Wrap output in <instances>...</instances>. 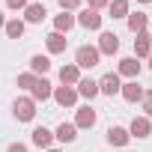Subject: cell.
<instances>
[{
    "label": "cell",
    "mask_w": 152,
    "mask_h": 152,
    "mask_svg": "<svg viewBox=\"0 0 152 152\" xmlns=\"http://www.w3.org/2000/svg\"><path fill=\"white\" fill-rule=\"evenodd\" d=\"M99 60H102V54L96 45H81L75 51V66L78 69H93V66H99Z\"/></svg>",
    "instance_id": "6da1fadb"
},
{
    "label": "cell",
    "mask_w": 152,
    "mask_h": 152,
    "mask_svg": "<svg viewBox=\"0 0 152 152\" xmlns=\"http://www.w3.org/2000/svg\"><path fill=\"white\" fill-rule=\"evenodd\" d=\"M12 113H15L18 122H33V116H36V102H33L30 96H21V99H15Z\"/></svg>",
    "instance_id": "7a4b0ae2"
},
{
    "label": "cell",
    "mask_w": 152,
    "mask_h": 152,
    "mask_svg": "<svg viewBox=\"0 0 152 152\" xmlns=\"http://www.w3.org/2000/svg\"><path fill=\"white\" fill-rule=\"evenodd\" d=\"M96 48H99L102 57H113V54L119 51V36L110 33V30H104V33L99 36V45H96Z\"/></svg>",
    "instance_id": "3957f363"
},
{
    "label": "cell",
    "mask_w": 152,
    "mask_h": 152,
    "mask_svg": "<svg viewBox=\"0 0 152 152\" xmlns=\"http://www.w3.org/2000/svg\"><path fill=\"white\" fill-rule=\"evenodd\" d=\"M119 87H122V81H119V75L116 72H107V75H102V78H99V93L102 96H116L119 93Z\"/></svg>",
    "instance_id": "277c9868"
},
{
    "label": "cell",
    "mask_w": 152,
    "mask_h": 152,
    "mask_svg": "<svg viewBox=\"0 0 152 152\" xmlns=\"http://www.w3.org/2000/svg\"><path fill=\"white\" fill-rule=\"evenodd\" d=\"M54 102L60 107H75V104H78V90H75V87H57L54 90Z\"/></svg>",
    "instance_id": "5b68a950"
},
{
    "label": "cell",
    "mask_w": 152,
    "mask_h": 152,
    "mask_svg": "<svg viewBox=\"0 0 152 152\" xmlns=\"http://www.w3.org/2000/svg\"><path fill=\"white\" fill-rule=\"evenodd\" d=\"M75 24H81L84 30H102V15L96 9H81V15L75 18Z\"/></svg>",
    "instance_id": "8992f818"
},
{
    "label": "cell",
    "mask_w": 152,
    "mask_h": 152,
    "mask_svg": "<svg viewBox=\"0 0 152 152\" xmlns=\"http://www.w3.org/2000/svg\"><path fill=\"white\" fill-rule=\"evenodd\" d=\"M51 96H54L51 81H48V78H36V84H33V90H30V99H33V102H48Z\"/></svg>",
    "instance_id": "52a82bcc"
},
{
    "label": "cell",
    "mask_w": 152,
    "mask_h": 152,
    "mask_svg": "<svg viewBox=\"0 0 152 152\" xmlns=\"http://www.w3.org/2000/svg\"><path fill=\"white\" fill-rule=\"evenodd\" d=\"M128 134H131V137H149V134H152V119L143 116V113L134 116L131 125H128Z\"/></svg>",
    "instance_id": "ba28073f"
},
{
    "label": "cell",
    "mask_w": 152,
    "mask_h": 152,
    "mask_svg": "<svg viewBox=\"0 0 152 152\" xmlns=\"http://www.w3.org/2000/svg\"><path fill=\"white\" fill-rule=\"evenodd\" d=\"M116 75H119V78H131V81H137V75H140V63H137V57H122Z\"/></svg>",
    "instance_id": "9c48e42d"
},
{
    "label": "cell",
    "mask_w": 152,
    "mask_h": 152,
    "mask_svg": "<svg viewBox=\"0 0 152 152\" xmlns=\"http://www.w3.org/2000/svg\"><path fill=\"white\" fill-rule=\"evenodd\" d=\"M143 93H146V90H143L137 81H128V84H122V87H119V96H122L125 102H131V104H137V102L143 99Z\"/></svg>",
    "instance_id": "30bf717a"
},
{
    "label": "cell",
    "mask_w": 152,
    "mask_h": 152,
    "mask_svg": "<svg viewBox=\"0 0 152 152\" xmlns=\"http://www.w3.org/2000/svg\"><path fill=\"white\" fill-rule=\"evenodd\" d=\"M78 81H81V69L75 63H69V66L60 69V84L63 87H78Z\"/></svg>",
    "instance_id": "8fae6325"
},
{
    "label": "cell",
    "mask_w": 152,
    "mask_h": 152,
    "mask_svg": "<svg viewBox=\"0 0 152 152\" xmlns=\"http://www.w3.org/2000/svg\"><path fill=\"white\" fill-rule=\"evenodd\" d=\"M152 54V39H149V33L143 30V33H137V39H134V57L137 60H146Z\"/></svg>",
    "instance_id": "7c38bea8"
},
{
    "label": "cell",
    "mask_w": 152,
    "mask_h": 152,
    "mask_svg": "<svg viewBox=\"0 0 152 152\" xmlns=\"http://www.w3.org/2000/svg\"><path fill=\"white\" fill-rule=\"evenodd\" d=\"M128 140H131L128 128H122V125H110L107 128V143L110 146H128Z\"/></svg>",
    "instance_id": "4fadbf2b"
},
{
    "label": "cell",
    "mask_w": 152,
    "mask_h": 152,
    "mask_svg": "<svg viewBox=\"0 0 152 152\" xmlns=\"http://www.w3.org/2000/svg\"><path fill=\"white\" fill-rule=\"evenodd\" d=\"M54 137L60 143H75V137H78V125H75V122H60L57 131H54Z\"/></svg>",
    "instance_id": "5bb4252c"
},
{
    "label": "cell",
    "mask_w": 152,
    "mask_h": 152,
    "mask_svg": "<svg viewBox=\"0 0 152 152\" xmlns=\"http://www.w3.org/2000/svg\"><path fill=\"white\" fill-rule=\"evenodd\" d=\"M45 6L42 3H27V9H24V24H42L45 21Z\"/></svg>",
    "instance_id": "9a60e30c"
},
{
    "label": "cell",
    "mask_w": 152,
    "mask_h": 152,
    "mask_svg": "<svg viewBox=\"0 0 152 152\" xmlns=\"http://www.w3.org/2000/svg\"><path fill=\"white\" fill-rule=\"evenodd\" d=\"M75 90H78V96H84V99H90V102H93V99L99 96V81H93V78H81Z\"/></svg>",
    "instance_id": "2e32d148"
},
{
    "label": "cell",
    "mask_w": 152,
    "mask_h": 152,
    "mask_svg": "<svg viewBox=\"0 0 152 152\" xmlns=\"http://www.w3.org/2000/svg\"><path fill=\"white\" fill-rule=\"evenodd\" d=\"M45 45H48V54H63L66 45H69V39L63 33H48L45 36Z\"/></svg>",
    "instance_id": "e0dca14e"
},
{
    "label": "cell",
    "mask_w": 152,
    "mask_h": 152,
    "mask_svg": "<svg viewBox=\"0 0 152 152\" xmlns=\"http://www.w3.org/2000/svg\"><path fill=\"white\" fill-rule=\"evenodd\" d=\"M33 143H36L39 149H51V146H54V131H48L45 125L33 128Z\"/></svg>",
    "instance_id": "ac0fdd59"
},
{
    "label": "cell",
    "mask_w": 152,
    "mask_h": 152,
    "mask_svg": "<svg viewBox=\"0 0 152 152\" xmlns=\"http://www.w3.org/2000/svg\"><path fill=\"white\" fill-rule=\"evenodd\" d=\"M75 125H78V128H93V125H96V110H93L90 104H87V107H78Z\"/></svg>",
    "instance_id": "d6986e66"
},
{
    "label": "cell",
    "mask_w": 152,
    "mask_h": 152,
    "mask_svg": "<svg viewBox=\"0 0 152 152\" xmlns=\"http://www.w3.org/2000/svg\"><path fill=\"white\" fill-rule=\"evenodd\" d=\"M48 69H51V60H48V57H42V54H33V57H30V72L36 75V78H45Z\"/></svg>",
    "instance_id": "ffe728a7"
},
{
    "label": "cell",
    "mask_w": 152,
    "mask_h": 152,
    "mask_svg": "<svg viewBox=\"0 0 152 152\" xmlns=\"http://www.w3.org/2000/svg\"><path fill=\"white\" fill-rule=\"evenodd\" d=\"M72 27H75V15H72V12H60V15L54 18V33H63V36H66Z\"/></svg>",
    "instance_id": "44dd1931"
},
{
    "label": "cell",
    "mask_w": 152,
    "mask_h": 152,
    "mask_svg": "<svg viewBox=\"0 0 152 152\" xmlns=\"http://www.w3.org/2000/svg\"><path fill=\"white\" fill-rule=\"evenodd\" d=\"M107 12H110V18H128L131 3H128V0H110V3H107Z\"/></svg>",
    "instance_id": "7402d4cb"
},
{
    "label": "cell",
    "mask_w": 152,
    "mask_h": 152,
    "mask_svg": "<svg viewBox=\"0 0 152 152\" xmlns=\"http://www.w3.org/2000/svg\"><path fill=\"white\" fill-rule=\"evenodd\" d=\"M125 21H128V30H131L134 36L146 30V15H143V12H128V18H125Z\"/></svg>",
    "instance_id": "603a6c76"
},
{
    "label": "cell",
    "mask_w": 152,
    "mask_h": 152,
    "mask_svg": "<svg viewBox=\"0 0 152 152\" xmlns=\"http://www.w3.org/2000/svg\"><path fill=\"white\" fill-rule=\"evenodd\" d=\"M24 27H27V24H24L21 18H12V21H6V27H3V30H6V36H9V39H21V36H24Z\"/></svg>",
    "instance_id": "cb8c5ba5"
},
{
    "label": "cell",
    "mask_w": 152,
    "mask_h": 152,
    "mask_svg": "<svg viewBox=\"0 0 152 152\" xmlns=\"http://www.w3.org/2000/svg\"><path fill=\"white\" fill-rule=\"evenodd\" d=\"M33 84H36V75H33V72L18 75V87H21V90H33Z\"/></svg>",
    "instance_id": "d4e9b609"
},
{
    "label": "cell",
    "mask_w": 152,
    "mask_h": 152,
    "mask_svg": "<svg viewBox=\"0 0 152 152\" xmlns=\"http://www.w3.org/2000/svg\"><path fill=\"white\" fill-rule=\"evenodd\" d=\"M140 104H143V116H149V119H152V90H146V93H143Z\"/></svg>",
    "instance_id": "484cf974"
},
{
    "label": "cell",
    "mask_w": 152,
    "mask_h": 152,
    "mask_svg": "<svg viewBox=\"0 0 152 152\" xmlns=\"http://www.w3.org/2000/svg\"><path fill=\"white\" fill-rule=\"evenodd\" d=\"M57 3H60V9H63V12H75V9L84 3V0H57Z\"/></svg>",
    "instance_id": "4316f807"
},
{
    "label": "cell",
    "mask_w": 152,
    "mask_h": 152,
    "mask_svg": "<svg viewBox=\"0 0 152 152\" xmlns=\"http://www.w3.org/2000/svg\"><path fill=\"white\" fill-rule=\"evenodd\" d=\"M107 3H110V0H87V9H96V12H99V9H104Z\"/></svg>",
    "instance_id": "83f0119b"
},
{
    "label": "cell",
    "mask_w": 152,
    "mask_h": 152,
    "mask_svg": "<svg viewBox=\"0 0 152 152\" xmlns=\"http://www.w3.org/2000/svg\"><path fill=\"white\" fill-rule=\"evenodd\" d=\"M9 9H27V0H6Z\"/></svg>",
    "instance_id": "f1b7e54d"
},
{
    "label": "cell",
    "mask_w": 152,
    "mask_h": 152,
    "mask_svg": "<svg viewBox=\"0 0 152 152\" xmlns=\"http://www.w3.org/2000/svg\"><path fill=\"white\" fill-rule=\"evenodd\" d=\"M6 152H27V146H24V143H12Z\"/></svg>",
    "instance_id": "f546056e"
},
{
    "label": "cell",
    "mask_w": 152,
    "mask_h": 152,
    "mask_svg": "<svg viewBox=\"0 0 152 152\" xmlns=\"http://www.w3.org/2000/svg\"><path fill=\"white\" fill-rule=\"evenodd\" d=\"M0 27H6V15L3 12H0Z\"/></svg>",
    "instance_id": "4dcf8cb0"
},
{
    "label": "cell",
    "mask_w": 152,
    "mask_h": 152,
    "mask_svg": "<svg viewBox=\"0 0 152 152\" xmlns=\"http://www.w3.org/2000/svg\"><path fill=\"white\" fill-rule=\"evenodd\" d=\"M45 152H63V149H54V146H51V149H45Z\"/></svg>",
    "instance_id": "1f68e13d"
},
{
    "label": "cell",
    "mask_w": 152,
    "mask_h": 152,
    "mask_svg": "<svg viewBox=\"0 0 152 152\" xmlns=\"http://www.w3.org/2000/svg\"><path fill=\"white\" fill-rule=\"evenodd\" d=\"M146 60H149V69H152V54H149V57H146Z\"/></svg>",
    "instance_id": "d6a6232c"
},
{
    "label": "cell",
    "mask_w": 152,
    "mask_h": 152,
    "mask_svg": "<svg viewBox=\"0 0 152 152\" xmlns=\"http://www.w3.org/2000/svg\"><path fill=\"white\" fill-rule=\"evenodd\" d=\"M137 3H152V0H137Z\"/></svg>",
    "instance_id": "836d02e7"
},
{
    "label": "cell",
    "mask_w": 152,
    "mask_h": 152,
    "mask_svg": "<svg viewBox=\"0 0 152 152\" xmlns=\"http://www.w3.org/2000/svg\"><path fill=\"white\" fill-rule=\"evenodd\" d=\"M149 39H152V33H149Z\"/></svg>",
    "instance_id": "e575fe53"
}]
</instances>
